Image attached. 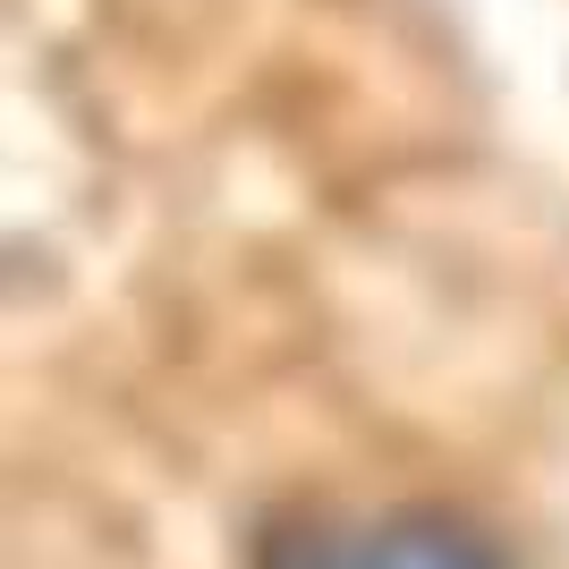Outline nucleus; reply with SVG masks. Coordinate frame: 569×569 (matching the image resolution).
<instances>
[{
  "label": "nucleus",
  "instance_id": "1",
  "mask_svg": "<svg viewBox=\"0 0 569 569\" xmlns=\"http://www.w3.org/2000/svg\"><path fill=\"white\" fill-rule=\"evenodd\" d=\"M247 569H519L451 501H281L247 527Z\"/></svg>",
  "mask_w": 569,
  "mask_h": 569
}]
</instances>
